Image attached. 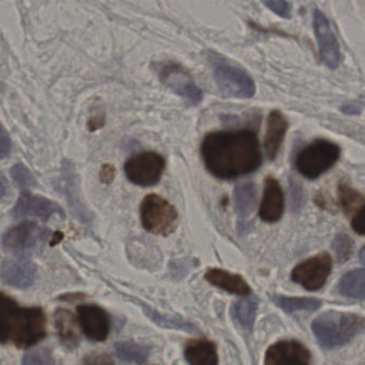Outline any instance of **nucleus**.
I'll list each match as a JSON object with an SVG mask.
<instances>
[{"label":"nucleus","mask_w":365,"mask_h":365,"mask_svg":"<svg viewBox=\"0 0 365 365\" xmlns=\"http://www.w3.org/2000/svg\"><path fill=\"white\" fill-rule=\"evenodd\" d=\"M200 153L208 172L222 180L252 174L262 163L259 140L252 130L211 132L205 136Z\"/></svg>","instance_id":"1"},{"label":"nucleus","mask_w":365,"mask_h":365,"mask_svg":"<svg viewBox=\"0 0 365 365\" xmlns=\"http://www.w3.org/2000/svg\"><path fill=\"white\" fill-rule=\"evenodd\" d=\"M46 331L42 309L20 307L11 297L0 292V343L31 347L46 336Z\"/></svg>","instance_id":"2"},{"label":"nucleus","mask_w":365,"mask_h":365,"mask_svg":"<svg viewBox=\"0 0 365 365\" xmlns=\"http://www.w3.org/2000/svg\"><path fill=\"white\" fill-rule=\"evenodd\" d=\"M364 329V318L348 312L330 311L312 322V331L324 349L341 347L358 336Z\"/></svg>","instance_id":"3"},{"label":"nucleus","mask_w":365,"mask_h":365,"mask_svg":"<svg viewBox=\"0 0 365 365\" xmlns=\"http://www.w3.org/2000/svg\"><path fill=\"white\" fill-rule=\"evenodd\" d=\"M341 148L335 143L316 140L299 153L296 168L305 178L317 179L328 172L339 159Z\"/></svg>","instance_id":"4"},{"label":"nucleus","mask_w":365,"mask_h":365,"mask_svg":"<svg viewBox=\"0 0 365 365\" xmlns=\"http://www.w3.org/2000/svg\"><path fill=\"white\" fill-rule=\"evenodd\" d=\"M178 211L168 200L149 194L140 205L142 225L151 234L168 236L176 230L178 224Z\"/></svg>","instance_id":"5"},{"label":"nucleus","mask_w":365,"mask_h":365,"mask_svg":"<svg viewBox=\"0 0 365 365\" xmlns=\"http://www.w3.org/2000/svg\"><path fill=\"white\" fill-rule=\"evenodd\" d=\"M213 76L222 95L234 99H251L256 85L247 72L221 58L212 59Z\"/></svg>","instance_id":"6"},{"label":"nucleus","mask_w":365,"mask_h":365,"mask_svg":"<svg viewBox=\"0 0 365 365\" xmlns=\"http://www.w3.org/2000/svg\"><path fill=\"white\" fill-rule=\"evenodd\" d=\"M165 170V159L160 153L145 151L130 158L125 164L128 179L140 187L157 185Z\"/></svg>","instance_id":"7"},{"label":"nucleus","mask_w":365,"mask_h":365,"mask_svg":"<svg viewBox=\"0 0 365 365\" xmlns=\"http://www.w3.org/2000/svg\"><path fill=\"white\" fill-rule=\"evenodd\" d=\"M46 237L48 232L38 224L24 222L4 235V247L14 255H31L43 247Z\"/></svg>","instance_id":"8"},{"label":"nucleus","mask_w":365,"mask_h":365,"mask_svg":"<svg viewBox=\"0 0 365 365\" xmlns=\"http://www.w3.org/2000/svg\"><path fill=\"white\" fill-rule=\"evenodd\" d=\"M332 271V258L327 252L307 258L294 267L292 279L309 292H317L324 287Z\"/></svg>","instance_id":"9"},{"label":"nucleus","mask_w":365,"mask_h":365,"mask_svg":"<svg viewBox=\"0 0 365 365\" xmlns=\"http://www.w3.org/2000/svg\"><path fill=\"white\" fill-rule=\"evenodd\" d=\"M159 78L168 88L192 106H197L202 102V91L189 72L185 71L181 66L174 63H165L160 69Z\"/></svg>","instance_id":"10"},{"label":"nucleus","mask_w":365,"mask_h":365,"mask_svg":"<svg viewBox=\"0 0 365 365\" xmlns=\"http://www.w3.org/2000/svg\"><path fill=\"white\" fill-rule=\"evenodd\" d=\"M314 31L318 42L320 61L329 68L334 70L341 61V48L334 34L331 31L328 19L319 10H314Z\"/></svg>","instance_id":"11"},{"label":"nucleus","mask_w":365,"mask_h":365,"mask_svg":"<svg viewBox=\"0 0 365 365\" xmlns=\"http://www.w3.org/2000/svg\"><path fill=\"white\" fill-rule=\"evenodd\" d=\"M311 363V352L300 341H279L271 345L264 356L267 365H307Z\"/></svg>","instance_id":"12"},{"label":"nucleus","mask_w":365,"mask_h":365,"mask_svg":"<svg viewBox=\"0 0 365 365\" xmlns=\"http://www.w3.org/2000/svg\"><path fill=\"white\" fill-rule=\"evenodd\" d=\"M78 322L85 335L91 341H103L110 330V320L106 312L98 305L83 304L78 307Z\"/></svg>","instance_id":"13"},{"label":"nucleus","mask_w":365,"mask_h":365,"mask_svg":"<svg viewBox=\"0 0 365 365\" xmlns=\"http://www.w3.org/2000/svg\"><path fill=\"white\" fill-rule=\"evenodd\" d=\"M55 215L65 217L63 208L57 202L41 196H34L29 193L22 194L14 209V215L19 219L33 217H40L46 221Z\"/></svg>","instance_id":"14"},{"label":"nucleus","mask_w":365,"mask_h":365,"mask_svg":"<svg viewBox=\"0 0 365 365\" xmlns=\"http://www.w3.org/2000/svg\"><path fill=\"white\" fill-rule=\"evenodd\" d=\"M285 208V198L281 183L274 177L268 176L264 179V194L260 202V219L267 223H275L281 220Z\"/></svg>","instance_id":"15"},{"label":"nucleus","mask_w":365,"mask_h":365,"mask_svg":"<svg viewBox=\"0 0 365 365\" xmlns=\"http://www.w3.org/2000/svg\"><path fill=\"white\" fill-rule=\"evenodd\" d=\"M37 270V266L31 260H6L0 269V277L7 285L26 289L35 282Z\"/></svg>","instance_id":"16"},{"label":"nucleus","mask_w":365,"mask_h":365,"mask_svg":"<svg viewBox=\"0 0 365 365\" xmlns=\"http://www.w3.org/2000/svg\"><path fill=\"white\" fill-rule=\"evenodd\" d=\"M287 129L288 120L285 115L277 110L270 112L267 119V131L264 136V150L270 161L277 158Z\"/></svg>","instance_id":"17"},{"label":"nucleus","mask_w":365,"mask_h":365,"mask_svg":"<svg viewBox=\"0 0 365 365\" xmlns=\"http://www.w3.org/2000/svg\"><path fill=\"white\" fill-rule=\"evenodd\" d=\"M205 279L215 287L236 296L245 297L251 294V287L241 275L223 269H208L205 274Z\"/></svg>","instance_id":"18"},{"label":"nucleus","mask_w":365,"mask_h":365,"mask_svg":"<svg viewBox=\"0 0 365 365\" xmlns=\"http://www.w3.org/2000/svg\"><path fill=\"white\" fill-rule=\"evenodd\" d=\"M185 358L192 365H217V345L206 339H190L185 346Z\"/></svg>","instance_id":"19"},{"label":"nucleus","mask_w":365,"mask_h":365,"mask_svg":"<svg viewBox=\"0 0 365 365\" xmlns=\"http://www.w3.org/2000/svg\"><path fill=\"white\" fill-rule=\"evenodd\" d=\"M55 326L63 346L74 349L80 344V333L76 317L71 312L58 309L55 312Z\"/></svg>","instance_id":"20"},{"label":"nucleus","mask_w":365,"mask_h":365,"mask_svg":"<svg viewBox=\"0 0 365 365\" xmlns=\"http://www.w3.org/2000/svg\"><path fill=\"white\" fill-rule=\"evenodd\" d=\"M235 208L241 220L252 215L256 205V189L253 182L239 183L234 190Z\"/></svg>","instance_id":"21"},{"label":"nucleus","mask_w":365,"mask_h":365,"mask_svg":"<svg viewBox=\"0 0 365 365\" xmlns=\"http://www.w3.org/2000/svg\"><path fill=\"white\" fill-rule=\"evenodd\" d=\"M364 269H356L343 275L339 283V292L347 298L363 300L365 297Z\"/></svg>","instance_id":"22"},{"label":"nucleus","mask_w":365,"mask_h":365,"mask_svg":"<svg viewBox=\"0 0 365 365\" xmlns=\"http://www.w3.org/2000/svg\"><path fill=\"white\" fill-rule=\"evenodd\" d=\"M258 309L257 297L245 296L232 307V316L242 328L251 330Z\"/></svg>","instance_id":"23"},{"label":"nucleus","mask_w":365,"mask_h":365,"mask_svg":"<svg viewBox=\"0 0 365 365\" xmlns=\"http://www.w3.org/2000/svg\"><path fill=\"white\" fill-rule=\"evenodd\" d=\"M115 352L118 359L123 362L136 364L146 363L150 354L148 347L133 341H119L115 344Z\"/></svg>","instance_id":"24"},{"label":"nucleus","mask_w":365,"mask_h":365,"mask_svg":"<svg viewBox=\"0 0 365 365\" xmlns=\"http://www.w3.org/2000/svg\"><path fill=\"white\" fill-rule=\"evenodd\" d=\"M339 202L346 215H354L364 208V196L346 182H341L337 189Z\"/></svg>","instance_id":"25"},{"label":"nucleus","mask_w":365,"mask_h":365,"mask_svg":"<svg viewBox=\"0 0 365 365\" xmlns=\"http://www.w3.org/2000/svg\"><path fill=\"white\" fill-rule=\"evenodd\" d=\"M275 303L286 313L292 314L296 312H315L320 309L322 301L314 298H292V297H277Z\"/></svg>","instance_id":"26"},{"label":"nucleus","mask_w":365,"mask_h":365,"mask_svg":"<svg viewBox=\"0 0 365 365\" xmlns=\"http://www.w3.org/2000/svg\"><path fill=\"white\" fill-rule=\"evenodd\" d=\"M66 176H67V185H66V191H67L68 196H69V204L71 205L73 212L80 217L82 221H88L89 215L88 211L84 208L80 202L78 197V190H76V178H74V172L72 170L71 164L66 163Z\"/></svg>","instance_id":"27"},{"label":"nucleus","mask_w":365,"mask_h":365,"mask_svg":"<svg viewBox=\"0 0 365 365\" xmlns=\"http://www.w3.org/2000/svg\"><path fill=\"white\" fill-rule=\"evenodd\" d=\"M333 251L341 264L347 262L354 251V241L348 235L339 234L333 240Z\"/></svg>","instance_id":"28"},{"label":"nucleus","mask_w":365,"mask_h":365,"mask_svg":"<svg viewBox=\"0 0 365 365\" xmlns=\"http://www.w3.org/2000/svg\"><path fill=\"white\" fill-rule=\"evenodd\" d=\"M54 363L50 348H36L29 350L23 359L25 365H50Z\"/></svg>","instance_id":"29"},{"label":"nucleus","mask_w":365,"mask_h":365,"mask_svg":"<svg viewBox=\"0 0 365 365\" xmlns=\"http://www.w3.org/2000/svg\"><path fill=\"white\" fill-rule=\"evenodd\" d=\"M11 176L14 180L16 181V185L22 189H29V187L36 185L35 178H34L31 170L23 164H16L11 168Z\"/></svg>","instance_id":"30"},{"label":"nucleus","mask_w":365,"mask_h":365,"mask_svg":"<svg viewBox=\"0 0 365 365\" xmlns=\"http://www.w3.org/2000/svg\"><path fill=\"white\" fill-rule=\"evenodd\" d=\"M264 6L279 18L287 20L292 16V6L286 0H264Z\"/></svg>","instance_id":"31"},{"label":"nucleus","mask_w":365,"mask_h":365,"mask_svg":"<svg viewBox=\"0 0 365 365\" xmlns=\"http://www.w3.org/2000/svg\"><path fill=\"white\" fill-rule=\"evenodd\" d=\"M351 226L356 234L360 236L364 235V208L352 215Z\"/></svg>","instance_id":"32"},{"label":"nucleus","mask_w":365,"mask_h":365,"mask_svg":"<svg viewBox=\"0 0 365 365\" xmlns=\"http://www.w3.org/2000/svg\"><path fill=\"white\" fill-rule=\"evenodd\" d=\"M115 173L116 172H115L114 166L104 165L101 172H100V178H101L102 182L110 185L114 180Z\"/></svg>","instance_id":"33"},{"label":"nucleus","mask_w":365,"mask_h":365,"mask_svg":"<svg viewBox=\"0 0 365 365\" xmlns=\"http://www.w3.org/2000/svg\"><path fill=\"white\" fill-rule=\"evenodd\" d=\"M11 150V142L6 135H0V159L7 158Z\"/></svg>","instance_id":"34"},{"label":"nucleus","mask_w":365,"mask_h":365,"mask_svg":"<svg viewBox=\"0 0 365 365\" xmlns=\"http://www.w3.org/2000/svg\"><path fill=\"white\" fill-rule=\"evenodd\" d=\"M85 363H88V364H108V363H113V361L108 356L97 354L86 356Z\"/></svg>","instance_id":"35"},{"label":"nucleus","mask_w":365,"mask_h":365,"mask_svg":"<svg viewBox=\"0 0 365 365\" xmlns=\"http://www.w3.org/2000/svg\"><path fill=\"white\" fill-rule=\"evenodd\" d=\"M341 112H343L344 114L348 115L360 114L361 108L356 106V104H348V106H344L343 108H341Z\"/></svg>","instance_id":"36"},{"label":"nucleus","mask_w":365,"mask_h":365,"mask_svg":"<svg viewBox=\"0 0 365 365\" xmlns=\"http://www.w3.org/2000/svg\"><path fill=\"white\" fill-rule=\"evenodd\" d=\"M104 125V119L103 117H96V118L91 119L89 121L88 127L91 131H95V130L99 129V128L103 127Z\"/></svg>","instance_id":"37"},{"label":"nucleus","mask_w":365,"mask_h":365,"mask_svg":"<svg viewBox=\"0 0 365 365\" xmlns=\"http://www.w3.org/2000/svg\"><path fill=\"white\" fill-rule=\"evenodd\" d=\"M7 181L3 176H0V198H3L7 193Z\"/></svg>","instance_id":"38"},{"label":"nucleus","mask_w":365,"mask_h":365,"mask_svg":"<svg viewBox=\"0 0 365 365\" xmlns=\"http://www.w3.org/2000/svg\"><path fill=\"white\" fill-rule=\"evenodd\" d=\"M363 250H364V249L361 250V252H360L361 262H362V264H363V262H364V259H363Z\"/></svg>","instance_id":"39"}]
</instances>
